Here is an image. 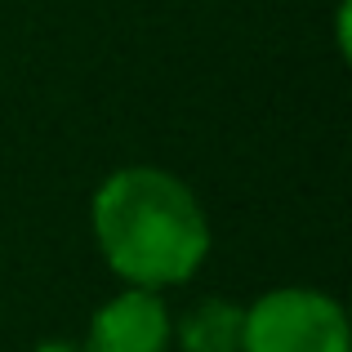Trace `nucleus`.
<instances>
[{
  "label": "nucleus",
  "instance_id": "nucleus-1",
  "mask_svg": "<svg viewBox=\"0 0 352 352\" xmlns=\"http://www.w3.org/2000/svg\"><path fill=\"white\" fill-rule=\"evenodd\" d=\"M98 254L125 285L165 290L197 276L210 254V219L183 179L156 165H125L89 206Z\"/></svg>",
  "mask_w": 352,
  "mask_h": 352
},
{
  "label": "nucleus",
  "instance_id": "nucleus-2",
  "mask_svg": "<svg viewBox=\"0 0 352 352\" xmlns=\"http://www.w3.org/2000/svg\"><path fill=\"white\" fill-rule=\"evenodd\" d=\"M241 352H352L348 312L321 290H267L245 308Z\"/></svg>",
  "mask_w": 352,
  "mask_h": 352
},
{
  "label": "nucleus",
  "instance_id": "nucleus-3",
  "mask_svg": "<svg viewBox=\"0 0 352 352\" xmlns=\"http://www.w3.org/2000/svg\"><path fill=\"white\" fill-rule=\"evenodd\" d=\"M170 335H174V321L161 290L129 285L89 317V335L80 348L85 352H165Z\"/></svg>",
  "mask_w": 352,
  "mask_h": 352
},
{
  "label": "nucleus",
  "instance_id": "nucleus-4",
  "mask_svg": "<svg viewBox=\"0 0 352 352\" xmlns=\"http://www.w3.org/2000/svg\"><path fill=\"white\" fill-rule=\"evenodd\" d=\"M241 330H245V308L232 299H206L188 308V317L174 326L183 352H241Z\"/></svg>",
  "mask_w": 352,
  "mask_h": 352
},
{
  "label": "nucleus",
  "instance_id": "nucleus-5",
  "mask_svg": "<svg viewBox=\"0 0 352 352\" xmlns=\"http://www.w3.org/2000/svg\"><path fill=\"white\" fill-rule=\"evenodd\" d=\"M36 352H85V348H80V344H67V339H45Z\"/></svg>",
  "mask_w": 352,
  "mask_h": 352
}]
</instances>
